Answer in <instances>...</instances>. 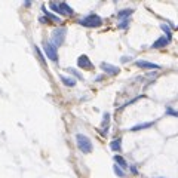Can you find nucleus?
Segmentation results:
<instances>
[{"instance_id":"f257e3e1","label":"nucleus","mask_w":178,"mask_h":178,"mask_svg":"<svg viewBox=\"0 0 178 178\" xmlns=\"http://www.w3.org/2000/svg\"><path fill=\"white\" fill-rule=\"evenodd\" d=\"M76 143H77L79 150L82 151V153H85V154H89V153H92V150H94L92 141L85 134H76Z\"/></svg>"},{"instance_id":"f03ea898","label":"nucleus","mask_w":178,"mask_h":178,"mask_svg":"<svg viewBox=\"0 0 178 178\" xmlns=\"http://www.w3.org/2000/svg\"><path fill=\"white\" fill-rule=\"evenodd\" d=\"M79 24L80 25H83V27H101L102 25V18L98 15V13H89V15H86L85 18H82V19H79Z\"/></svg>"},{"instance_id":"7ed1b4c3","label":"nucleus","mask_w":178,"mask_h":178,"mask_svg":"<svg viewBox=\"0 0 178 178\" xmlns=\"http://www.w3.org/2000/svg\"><path fill=\"white\" fill-rule=\"evenodd\" d=\"M65 34H67V30L64 27H56L52 31V40H50V43L54 45L55 48H60L65 42Z\"/></svg>"},{"instance_id":"20e7f679","label":"nucleus","mask_w":178,"mask_h":178,"mask_svg":"<svg viewBox=\"0 0 178 178\" xmlns=\"http://www.w3.org/2000/svg\"><path fill=\"white\" fill-rule=\"evenodd\" d=\"M43 46V52L46 54V56L49 58L50 61H54L55 64H58V52H56V48L50 42H43L42 43Z\"/></svg>"},{"instance_id":"39448f33","label":"nucleus","mask_w":178,"mask_h":178,"mask_svg":"<svg viewBox=\"0 0 178 178\" xmlns=\"http://www.w3.org/2000/svg\"><path fill=\"white\" fill-rule=\"evenodd\" d=\"M77 67L79 68H83V70H91L94 67V64L89 60L88 55H80L77 58Z\"/></svg>"},{"instance_id":"423d86ee","label":"nucleus","mask_w":178,"mask_h":178,"mask_svg":"<svg viewBox=\"0 0 178 178\" xmlns=\"http://www.w3.org/2000/svg\"><path fill=\"white\" fill-rule=\"evenodd\" d=\"M101 70L104 73H107V74H111V76H114V74H117V73L120 71V68L116 65H111V64H108V62H101L100 64Z\"/></svg>"},{"instance_id":"0eeeda50","label":"nucleus","mask_w":178,"mask_h":178,"mask_svg":"<svg viewBox=\"0 0 178 178\" xmlns=\"http://www.w3.org/2000/svg\"><path fill=\"white\" fill-rule=\"evenodd\" d=\"M137 67L139 68H145V70H159L160 65H157V64H153L150 61H144V60H139V61H135Z\"/></svg>"},{"instance_id":"6e6552de","label":"nucleus","mask_w":178,"mask_h":178,"mask_svg":"<svg viewBox=\"0 0 178 178\" xmlns=\"http://www.w3.org/2000/svg\"><path fill=\"white\" fill-rule=\"evenodd\" d=\"M58 13H61V15H64V17H71L73 9L67 5L65 2H60V3H58Z\"/></svg>"},{"instance_id":"1a4fd4ad","label":"nucleus","mask_w":178,"mask_h":178,"mask_svg":"<svg viewBox=\"0 0 178 178\" xmlns=\"http://www.w3.org/2000/svg\"><path fill=\"white\" fill-rule=\"evenodd\" d=\"M169 42H171V40H168L165 36H162V37H159L154 43L151 45V48H153V49H162V48H166L168 45H169Z\"/></svg>"},{"instance_id":"9d476101","label":"nucleus","mask_w":178,"mask_h":178,"mask_svg":"<svg viewBox=\"0 0 178 178\" xmlns=\"http://www.w3.org/2000/svg\"><path fill=\"white\" fill-rule=\"evenodd\" d=\"M132 13H134V9H131V8H129V9H122V11H119L116 17H117V19H119V21H123V19H128V18L131 17Z\"/></svg>"},{"instance_id":"9b49d317","label":"nucleus","mask_w":178,"mask_h":178,"mask_svg":"<svg viewBox=\"0 0 178 178\" xmlns=\"http://www.w3.org/2000/svg\"><path fill=\"white\" fill-rule=\"evenodd\" d=\"M108 123H110V113H104V117H102V135H107V131H108Z\"/></svg>"},{"instance_id":"f8f14e48","label":"nucleus","mask_w":178,"mask_h":178,"mask_svg":"<svg viewBox=\"0 0 178 178\" xmlns=\"http://www.w3.org/2000/svg\"><path fill=\"white\" fill-rule=\"evenodd\" d=\"M122 139L120 138H116V139H113V141H111L110 143V149L113 151H117V153H119V151L122 150Z\"/></svg>"},{"instance_id":"ddd939ff","label":"nucleus","mask_w":178,"mask_h":178,"mask_svg":"<svg viewBox=\"0 0 178 178\" xmlns=\"http://www.w3.org/2000/svg\"><path fill=\"white\" fill-rule=\"evenodd\" d=\"M114 162H116V165L117 166H120V168H123V169H126L128 168V163L125 162V159H123L122 156H119V154H114Z\"/></svg>"},{"instance_id":"4468645a","label":"nucleus","mask_w":178,"mask_h":178,"mask_svg":"<svg viewBox=\"0 0 178 178\" xmlns=\"http://www.w3.org/2000/svg\"><path fill=\"white\" fill-rule=\"evenodd\" d=\"M60 79H61V82L65 86H70V88H73V86H76V80L74 79H71V77H67V76H60Z\"/></svg>"},{"instance_id":"2eb2a0df","label":"nucleus","mask_w":178,"mask_h":178,"mask_svg":"<svg viewBox=\"0 0 178 178\" xmlns=\"http://www.w3.org/2000/svg\"><path fill=\"white\" fill-rule=\"evenodd\" d=\"M154 125V122H147V123H138V125H135V126H132L131 128V131H141V129H145V128H150V126H153Z\"/></svg>"},{"instance_id":"dca6fc26","label":"nucleus","mask_w":178,"mask_h":178,"mask_svg":"<svg viewBox=\"0 0 178 178\" xmlns=\"http://www.w3.org/2000/svg\"><path fill=\"white\" fill-rule=\"evenodd\" d=\"M42 11L45 12V17H48L49 19H52L54 22H58V24H61V19H60V18L56 17V15H52V13H50V12L48 11L46 8H45V6H42Z\"/></svg>"},{"instance_id":"f3484780","label":"nucleus","mask_w":178,"mask_h":178,"mask_svg":"<svg viewBox=\"0 0 178 178\" xmlns=\"http://www.w3.org/2000/svg\"><path fill=\"white\" fill-rule=\"evenodd\" d=\"M160 28H162V31L165 33V37H166L168 40H171V39H172V31H171V28L168 27L166 24H162Z\"/></svg>"},{"instance_id":"a211bd4d","label":"nucleus","mask_w":178,"mask_h":178,"mask_svg":"<svg viewBox=\"0 0 178 178\" xmlns=\"http://www.w3.org/2000/svg\"><path fill=\"white\" fill-rule=\"evenodd\" d=\"M34 50H36V54H37V56H39L40 62H42V65H45V67H46V61H45L43 55H42V50H40L39 48H37V46H34Z\"/></svg>"},{"instance_id":"6ab92c4d","label":"nucleus","mask_w":178,"mask_h":178,"mask_svg":"<svg viewBox=\"0 0 178 178\" xmlns=\"http://www.w3.org/2000/svg\"><path fill=\"white\" fill-rule=\"evenodd\" d=\"M113 171H114V174H116L117 177H120V178L125 177V172L122 171V168H120V166H117V165H114V166H113Z\"/></svg>"},{"instance_id":"aec40b11","label":"nucleus","mask_w":178,"mask_h":178,"mask_svg":"<svg viewBox=\"0 0 178 178\" xmlns=\"http://www.w3.org/2000/svg\"><path fill=\"white\" fill-rule=\"evenodd\" d=\"M129 27V19H123V21H119V28L120 30H125V28Z\"/></svg>"},{"instance_id":"412c9836","label":"nucleus","mask_w":178,"mask_h":178,"mask_svg":"<svg viewBox=\"0 0 178 178\" xmlns=\"http://www.w3.org/2000/svg\"><path fill=\"white\" fill-rule=\"evenodd\" d=\"M166 114H169V116H175L178 117V111L174 110L172 107H166Z\"/></svg>"},{"instance_id":"4be33fe9","label":"nucleus","mask_w":178,"mask_h":178,"mask_svg":"<svg viewBox=\"0 0 178 178\" xmlns=\"http://www.w3.org/2000/svg\"><path fill=\"white\" fill-rule=\"evenodd\" d=\"M68 73H73V74H74L76 77H79V79H80V80L83 79V76H82L80 73H77V71H76V70H73V68H68Z\"/></svg>"},{"instance_id":"5701e85b","label":"nucleus","mask_w":178,"mask_h":178,"mask_svg":"<svg viewBox=\"0 0 178 178\" xmlns=\"http://www.w3.org/2000/svg\"><path fill=\"white\" fill-rule=\"evenodd\" d=\"M49 6H50V9L55 12V13H58V5H56V3H50Z\"/></svg>"},{"instance_id":"b1692460","label":"nucleus","mask_w":178,"mask_h":178,"mask_svg":"<svg viewBox=\"0 0 178 178\" xmlns=\"http://www.w3.org/2000/svg\"><path fill=\"white\" fill-rule=\"evenodd\" d=\"M131 60V56H122V62H128Z\"/></svg>"},{"instance_id":"393cba45","label":"nucleus","mask_w":178,"mask_h":178,"mask_svg":"<svg viewBox=\"0 0 178 178\" xmlns=\"http://www.w3.org/2000/svg\"><path fill=\"white\" fill-rule=\"evenodd\" d=\"M131 171H132V174H137V172H138V171L135 169V166H131Z\"/></svg>"}]
</instances>
